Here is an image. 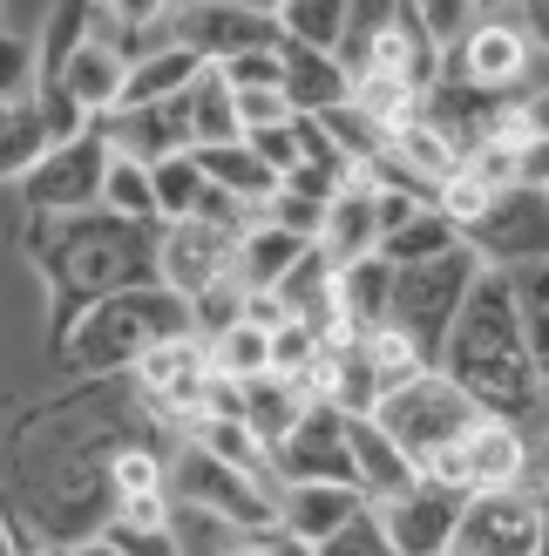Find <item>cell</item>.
Returning a JSON list of instances; mask_svg holds the SVG:
<instances>
[{
    "mask_svg": "<svg viewBox=\"0 0 549 556\" xmlns=\"http://www.w3.org/2000/svg\"><path fill=\"white\" fill-rule=\"evenodd\" d=\"M523 184L549 190V136H529V143H523Z\"/></svg>",
    "mask_w": 549,
    "mask_h": 556,
    "instance_id": "obj_47",
    "label": "cell"
},
{
    "mask_svg": "<svg viewBox=\"0 0 549 556\" xmlns=\"http://www.w3.org/2000/svg\"><path fill=\"white\" fill-rule=\"evenodd\" d=\"M542 530H549V503L536 489H488L469 495L448 556H536Z\"/></svg>",
    "mask_w": 549,
    "mask_h": 556,
    "instance_id": "obj_8",
    "label": "cell"
},
{
    "mask_svg": "<svg viewBox=\"0 0 549 556\" xmlns=\"http://www.w3.org/2000/svg\"><path fill=\"white\" fill-rule=\"evenodd\" d=\"M35 75H41V41H27L0 21V109L35 96Z\"/></svg>",
    "mask_w": 549,
    "mask_h": 556,
    "instance_id": "obj_37",
    "label": "cell"
},
{
    "mask_svg": "<svg viewBox=\"0 0 549 556\" xmlns=\"http://www.w3.org/2000/svg\"><path fill=\"white\" fill-rule=\"evenodd\" d=\"M475 278H482V258L469 252V244H455V252L434 258V265H407V271H394L387 326L427 359V367L442 359L448 332H455V319H461V305H469V292H475Z\"/></svg>",
    "mask_w": 549,
    "mask_h": 556,
    "instance_id": "obj_5",
    "label": "cell"
},
{
    "mask_svg": "<svg viewBox=\"0 0 549 556\" xmlns=\"http://www.w3.org/2000/svg\"><path fill=\"white\" fill-rule=\"evenodd\" d=\"M210 374L225 380V387H244V380H265L271 374V332L258 326H231V332H217L210 340Z\"/></svg>",
    "mask_w": 549,
    "mask_h": 556,
    "instance_id": "obj_32",
    "label": "cell"
},
{
    "mask_svg": "<svg viewBox=\"0 0 549 556\" xmlns=\"http://www.w3.org/2000/svg\"><path fill=\"white\" fill-rule=\"evenodd\" d=\"M536 556H549V530H542V549H536Z\"/></svg>",
    "mask_w": 549,
    "mask_h": 556,
    "instance_id": "obj_55",
    "label": "cell"
},
{
    "mask_svg": "<svg viewBox=\"0 0 549 556\" xmlns=\"http://www.w3.org/2000/svg\"><path fill=\"white\" fill-rule=\"evenodd\" d=\"M279 35L298 48H319V54H340L346 35V0H285L279 8Z\"/></svg>",
    "mask_w": 549,
    "mask_h": 556,
    "instance_id": "obj_33",
    "label": "cell"
},
{
    "mask_svg": "<svg viewBox=\"0 0 549 556\" xmlns=\"http://www.w3.org/2000/svg\"><path fill=\"white\" fill-rule=\"evenodd\" d=\"M102 177H108V136L89 129V136H75V143L48 150L35 170H27L21 204L35 217H89V211H102Z\"/></svg>",
    "mask_w": 549,
    "mask_h": 556,
    "instance_id": "obj_9",
    "label": "cell"
},
{
    "mask_svg": "<svg viewBox=\"0 0 549 556\" xmlns=\"http://www.w3.org/2000/svg\"><path fill=\"white\" fill-rule=\"evenodd\" d=\"M190 332V299H177L170 286H136L89 305L68 332H62V353L75 374H123V367H143L156 346H170Z\"/></svg>",
    "mask_w": 549,
    "mask_h": 556,
    "instance_id": "obj_3",
    "label": "cell"
},
{
    "mask_svg": "<svg viewBox=\"0 0 549 556\" xmlns=\"http://www.w3.org/2000/svg\"><path fill=\"white\" fill-rule=\"evenodd\" d=\"M35 81H62V89L81 102V116L95 123V116H116V109H123V81H129V68H123V54L108 48V41L89 35L62 68H54V75H35Z\"/></svg>",
    "mask_w": 549,
    "mask_h": 556,
    "instance_id": "obj_18",
    "label": "cell"
},
{
    "mask_svg": "<svg viewBox=\"0 0 549 556\" xmlns=\"http://www.w3.org/2000/svg\"><path fill=\"white\" fill-rule=\"evenodd\" d=\"M455 244H461V231L448 225L442 211H414L387 244H380V258H387L394 271H407V265H434V258H448Z\"/></svg>",
    "mask_w": 549,
    "mask_h": 556,
    "instance_id": "obj_30",
    "label": "cell"
},
{
    "mask_svg": "<svg viewBox=\"0 0 549 556\" xmlns=\"http://www.w3.org/2000/svg\"><path fill=\"white\" fill-rule=\"evenodd\" d=\"M265 217H271L279 231H292L298 244H319V231H325V204H312V198H292V190H279Z\"/></svg>",
    "mask_w": 549,
    "mask_h": 556,
    "instance_id": "obj_44",
    "label": "cell"
},
{
    "mask_svg": "<svg viewBox=\"0 0 549 556\" xmlns=\"http://www.w3.org/2000/svg\"><path fill=\"white\" fill-rule=\"evenodd\" d=\"M265 556H319V543H306V536H292V530H271L265 543H258Z\"/></svg>",
    "mask_w": 549,
    "mask_h": 556,
    "instance_id": "obj_48",
    "label": "cell"
},
{
    "mask_svg": "<svg viewBox=\"0 0 549 556\" xmlns=\"http://www.w3.org/2000/svg\"><path fill=\"white\" fill-rule=\"evenodd\" d=\"M319 556H400V549L387 543V530H380V516H373V503H367L340 536H325V543H319Z\"/></svg>",
    "mask_w": 549,
    "mask_h": 556,
    "instance_id": "obj_42",
    "label": "cell"
},
{
    "mask_svg": "<svg viewBox=\"0 0 549 556\" xmlns=\"http://www.w3.org/2000/svg\"><path fill=\"white\" fill-rule=\"evenodd\" d=\"M54 556H116V543H108V536H81L68 549H54Z\"/></svg>",
    "mask_w": 549,
    "mask_h": 556,
    "instance_id": "obj_51",
    "label": "cell"
},
{
    "mask_svg": "<svg viewBox=\"0 0 549 556\" xmlns=\"http://www.w3.org/2000/svg\"><path fill=\"white\" fill-rule=\"evenodd\" d=\"M190 136H197V150H225V143H244L238 129V102H231V81L204 68L190 81Z\"/></svg>",
    "mask_w": 549,
    "mask_h": 556,
    "instance_id": "obj_28",
    "label": "cell"
},
{
    "mask_svg": "<svg viewBox=\"0 0 549 556\" xmlns=\"http://www.w3.org/2000/svg\"><path fill=\"white\" fill-rule=\"evenodd\" d=\"M461 394H469L488 421L523 428L529 414H542V374H536V346L523 326V299H515L509 271H482L461 319L448 332L442 359H434Z\"/></svg>",
    "mask_w": 549,
    "mask_h": 556,
    "instance_id": "obj_1",
    "label": "cell"
},
{
    "mask_svg": "<svg viewBox=\"0 0 549 556\" xmlns=\"http://www.w3.org/2000/svg\"><path fill=\"white\" fill-rule=\"evenodd\" d=\"M319 346H325V332H312L306 319H285L279 332H271V374L279 380H298L312 394V367H319Z\"/></svg>",
    "mask_w": 549,
    "mask_h": 556,
    "instance_id": "obj_36",
    "label": "cell"
},
{
    "mask_svg": "<svg viewBox=\"0 0 549 556\" xmlns=\"http://www.w3.org/2000/svg\"><path fill=\"white\" fill-rule=\"evenodd\" d=\"M231 244L238 238L197 225V217H183V225H156V286H170L177 299L210 292L217 278H231Z\"/></svg>",
    "mask_w": 549,
    "mask_h": 556,
    "instance_id": "obj_15",
    "label": "cell"
},
{
    "mask_svg": "<svg viewBox=\"0 0 549 556\" xmlns=\"http://www.w3.org/2000/svg\"><path fill=\"white\" fill-rule=\"evenodd\" d=\"M197 163H204V177L225 190V198H238L244 211H271V198H279V177L265 170V163L252 156V143H225V150H197Z\"/></svg>",
    "mask_w": 549,
    "mask_h": 556,
    "instance_id": "obj_25",
    "label": "cell"
},
{
    "mask_svg": "<svg viewBox=\"0 0 549 556\" xmlns=\"http://www.w3.org/2000/svg\"><path fill=\"white\" fill-rule=\"evenodd\" d=\"M0 556H21V549H14V536H8V530H0Z\"/></svg>",
    "mask_w": 549,
    "mask_h": 556,
    "instance_id": "obj_52",
    "label": "cell"
},
{
    "mask_svg": "<svg viewBox=\"0 0 549 556\" xmlns=\"http://www.w3.org/2000/svg\"><path fill=\"white\" fill-rule=\"evenodd\" d=\"M515 299H523V326H529L536 374H542V401H549V265L542 271H515Z\"/></svg>",
    "mask_w": 549,
    "mask_h": 556,
    "instance_id": "obj_38",
    "label": "cell"
},
{
    "mask_svg": "<svg viewBox=\"0 0 549 556\" xmlns=\"http://www.w3.org/2000/svg\"><path fill=\"white\" fill-rule=\"evenodd\" d=\"M108 543H116V556H183L170 522H108L102 530Z\"/></svg>",
    "mask_w": 549,
    "mask_h": 556,
    "instance_id": "obj_43",
    "label": "cell"
},
{
    "mask_svg": "<svg viewBox=\"0 0 549 556\" xmlns=\"http://www.w3.org/2000/svg\"><path fill=\"white\" fill-rule=\"evenodd\" d=\"M190 448H204V455H217L225 468H244V476H265V482H271L265 441L244 428L238 414H197V421H190Z\"/></svg>",
    "mask_w": 549,
    "mask_h": 556,
    "instance_id": "obj_27",
    "label": "cell"
},
{
    "mask_svg": "<svg viewBox=\"0 0 549 556\" xmlns=\"http://www.w3.org/2000/svg\"><path fill=\"white\" fill-rule=\"evenodd\" d=\"M306 407H312V394H306L298 380H279V374H265V380H244V387H238V414H244V428L265 441V455L298 428V414H306Z\"/></svg>",
    "mask_w": 549,
    "mask_h": 556,
    "instance_id": "obj_24",
    "label": "cell"
},
{
    "mask_svg": "<svg viewBox=\"0 0 549 556\" xmlns=\"http://www.w3.org/2000/svg\"><path fill=\"white\" fill-rule=\"evenodd\" d=\"M306 252H312V244H298L292 231L271 225V217H258V225L231 244V278H238L244 292H279V286H285V271L306 258Z\"/></svg>",
    "mask_w": 549,
    "mask_h": 556,
    "instance_id": "obj_23",
    "label": "cell"
},
{
    "mask_svg": "<svg viewBox=\"0 0 549 556\" xmlns=\"http://www.w3.org/2000/svg\"><path fill=\"white\" fill-rule=\"evenodd\" d=\"M231 102H238V129H244V136L292 123V109H285V96H279V89H231Z\"/></svg>",
    "mask_w": 549,
    "mask_h": 556,
    "instance_id": "obj_45",
    "label": "cell"
},
{
    "mask_svg": "<svg viewBox=\"0 0 549 556\" xmlns=\"http://www.w3.org/2000/svg\"><path fill=\"white\" fill-rule=\"evenodd\" d=\"M150 190H156V225H183V217H197L204 190H210L197 150H190V156H170V163H156V170H150Z\"/></svg>",
    "mask_w": 549,
    "mask_h": 556,
    "instance_id": "obj_31",
    "label": "cell"
},
{
    "mask_svg": "<svg viewBox=\"0 0 549 556\" xmlns=\"http://www.w3.org/2000/svg\"><path fill=\"white\" fill-rule=\"evenodd\" d=\"M231 89H279V48H258V54H238V62L217 68Z\"/></svg>",
    "mask_w": 549,
    "mask_h": 556,
    "instance_id": "obj_46",
    "label": "cell"
},
{
    "mask_svg": "<svg viewBox=\"0 0 549 556\" xmlns=\"http://www.w3.org/2000/svg\"><path fill=\"white\" fill-rule=\"evenodd\" d=\"M461 244L482 258V271H542L549 265V198L529 184L502 190L496 204H488L469 231H461Z\"/></svg>",
    "mask_w": 549,
    "mask_h": 556,
    "instance_id": "obj_6",
    "label": "cell"
},
{
    "mask_svg": "<svg viewBox=\"0 0 549 556\" xmlns=\"http://www.w3.org/2000/svg\"><path fill=\"white\" fill-rule=\"evenodd\" d=\"M225 556H265V549H258V543H244V549H225Z\"/></svg>",
    "mask_w": 549,
    "mask_h": 556,
    "instance_id": "obj_53",
    "label": "cell"
},
{
    "mask_svg": "<svg viewBox=\"0 0 549 556\" xmlns=\"http://www.w3.org/2000/svg\"><path fill=\"white\" fill-rule=\"evenodd\" d=\"M529 68H536V48H529L523 14H488L482 8L475 27H469V41L455 48V62L442 75L469 81V89H482V96H509L515 102V89L529 81Z\"/></svg>",
    "mask_w": 549,
    "mask_h": 556,
    "instance_id": "obj_10",
    "label": "cell"
},
{
    "mask_svg": "<svg viewBox=\"0 0 549 556\" xmlns=\"http://www.w3.org/2000/svg\"><path fill=\"white\" fill-rule=\"evenodd\" d=\"M177 41L197 54L204 68H225L238 54H258V48H279V8H183L177 14Z\"/></svg>",
    "mask_w": 549,
    "mask_h": 556,
    "instance_id": "obj_14",
    "label": "cell"
},
{
    "mask_svg": "<svg viewBox=\"0 0 549 556\" xmlns=\"http://www.w3.org/2000/svg\"><path fill=\"white\" fill-rule=\"evenodd\" d=\"M461 509H469V495L448 489V482H427V476H421L414 489L387 495V503H373L380 530H387V543H394L400 556H448Z\"/></svg>",
    "mask_w": 549,
    "mask_h": 556,
    "instance_id": "obj_12",
    "label": "cell"
},
{
    "mask_svg": "<svg viewBox=\"0 0 549 556\" xmlns=\"http://www.w3.org/2000/svg\"><path fill=\"white\" fill-rule=\"evenodd\" d=\"M35 109H41V123H48V136H54V150L62 143H75V136H89L95 123L81 116V102L62 89V81H35Z\"/></svg>",
    "mask_w": 549,
    "mask_h": 556,
    "instance_id": "obj_40",
    "label": "cell"
},
{
    "mask_svg": "<svg viewBox=\"0 0 549 556\" xmlns=\"http://www.w3.org/2000/svg\"><path fill=\"white\" fill-rule=\"evenodd\" d=\"M238 319H244V286H238V278H217L210 292L190 299V332H197L204 346L217 340V332H231Z\"/></svg>",
    "mask_w": 549,
    "mask_h": 556,
    "instance_id": "obj_39",
    "label": "cell"
},
{
    "mask_svg": "<svg viewBox=\"0 0 549 556\" xmlns=\"http://www.w3.org/2000/svg\"><path fill=\"white\" fill-rule=\"evenodd\" d=\"M170 495H183V503H197L210 516L238 522V530H279V482L265 476H244V468H225L217 455L204 448H183L177 468H170Z\"/></svg>",
    "mask_w": 549,
    "mask_h": 556,
    "instance_id": "obj_7",
    "label": "cell"
},
{
    "mask_svg": "<svg viewBox=\"0 0 549 556\" xmlns=\"http://www.w3.org/2000/svg\"><path fill=\"white\" fill-rule=\"evenodd\" d=\"M244 143H252V156H258V163H265V170L279 177V184L298 170V163H306V136H298V116H292V123H279V129L244 136Z\"/></svg>",
    "mask_w": 549,
    "mask_h": 556,
    "instance_id": "obj_41",
    "label": "cell"
},
{
    "mask_svg": "<svg viewBox=\"0 0 549 556\" xmlns=\"http://www.w3.org/2000/svg\"><path fill=\"white\" fill-rule=\"evenodd\" d=\"M136 374H143V387L156 394V407L190 414V421H197V414H204V394H210V346L197 340V332H183V340L156 346Z\"/></svg>",
    "mask_w": 549,
    "mask_h": 556,
    "instance_id": "obj_17",
    "label": "cell"
},
{
    "mask_svg": "<svg viewBox=\"0 0 549 556\" xmlns=\"http://www.w3.org/2000/svg\"><path fill=\"white\" fill-rule=\"evenodd\" d=\"M319 252L333 271L360 265L380 252V217H373V184H346L333 204H325V231H319Z\"/></svg>",
    "mask_w": 549,
    "mask_h": 556,
    "instance_id": "obj_21",
    "label": "cell"
},
{
    "mask_svg": "<svg viewBox=\"0 0 549 556\" xmlns=\"http://www.w3.org/2000/svg\"><path fill=\"white\" fill-rule=\"evenodd\" d=\"M271 468H279V482H340V489H360L353 476V441H346V414L333 401H312L298 414V428L271 448Z\"/></svg>",
    "mask_w": 549,
    "mask_h": 556,
    "instance_id": "obj_11",
    "label": "cell"
},
{
    "mask_svg": "<svg viewBox=\"0 0 549 556\" xmlns=\"http://www.w3.org/2000/svg\"><path fill=\"white\" fill-rule=\"evenodd\" d=\"M536 462H542V482H549V441H542V455H536Z\"/></svg>",
    "mask_w": 549,
    "mask_h": 556,
    "instance_id": "obj_54",
    "label": "cell"
},
{
    "mask_svg": "<svg viewBox=\"0 0 549 556\" xmlns=\"http://www.w3.org/2000/svg\"><path fill=\"white\" fill-rule=\"evenodd\" d=\"M197 75H204V62H197L190 48H163V54H150V62H136V68H129V81H123V109L170 102V96H183Z\"/></svg>",
    "mask_w": 549,
    "mask_h": 556,
    "instance_id": "obj_29",
    "label": "cell"
},
{
    "mask_svg": "<svg viewBox=\"0 0 549 556\" xmlns=\"http://www.w3.org/2000/svg\"><path fill=\"white\" fill-rule=\"evenodd\" d=\"M279 96L292 116H333L340 102H353V75L333 62V54H319V48H298V41H279Z\"/></svg>",
    "mask_w": 549,
    "mask_h": 556,
    "instance_id": "obj_16",
    "label": "cell"
},
{
    "mask_svg": "<svg viewBox=\"0 0 549 556\" xmlns=\"http://www.w3.org/2000/svg\"><path fill=\"white\" fill-rule=\"evenodd\" d=\"M542 198H549V190H542Z\"/></svg>",
    "mask_w": 549,
    "mask_h": 556,
    "instance_id": "obj_56",
    "label": "cell"
},
{
    "mask_svg": "<svg viewBox=\"0 0 549 556\" xmlns=\"http://www.w3.org/2000/svg\"><path fill=\"white\" fill-rule=\"evenodd\" d=\"M346 441H353V476H360V495H367V503H387V495H400V489H414V482H421V468L407 462L387 434H380L373 414L346 421Z\"/></svg>",
    "mask_w": 549,
    "mask_h": 556,
    "instance_id": "obj_22",
    "label": "cell"
},
{
    "mask_svg": "<svg viewBox=\"0 0 549 556\" xmlns=\"http://www.w3.org/2000/svg\"><path fill=\"white\" fill-rule=\"evenodd\" d=\"M523 428H509V421H475V434L461 441L455 455H442L427 468V482H448L461 495H488V489H523Z\"/></svg>",
    "mask_w": 549,
    "mask_h": 556,
    "instance_id": "obj_13",
    "label": "cell"
},
{
    "mask_svg": "<svg viewBox=\"0 0 549 556\" xmlns=\"http://www.w3.org/2000/svg\"><path fill=\"white\" fill-rule=\"evenodd\" d=\"M360 509H367V495L340 489V482H292V489H279V530L306 536V543L340 536Z\"/></svg>",
    "mask_w": 549,
    "mask_h": 556,
    "instance_id": "obj_20",
    "label": "cell"
},
{
    "mask_svg": "<svg viewBox=\"0 0 549 556\" xmlns=\"http://www.w3.org/2000/svg\"><path fill=\"white\" fill-rule=\"evenodd\" d=\"M102 211L123 217V225H156V190H150V170L108 150V177H102Z\"/></svg>",
    "mask_w": 549,
    "mask_h": 556,
    "instance_id": "obj_34",
    "label": "cell"
},
{
    "mask_svg": "<svg viewBox=\"0 0 549 556\" xmlns=\"http://www.w3.org/2000/svg\"><path fill=\"white\" fill-rule=\"evenodd\" d=\"M523 27H529V48L549 54V8H523Z\"/></svg>",
    "mask_w": 549,
    "mask_h": 556,
    "instance_id": "obj_50",
    "label": "cell"
},
{
    "mask_svg": "<svg viewBox=\"0 0 549 556\" xmlns=\"http://www.w3.org/2000/svg\"><path fill=\"white\" fill-rule=\"evenodd\" d=\"M373 421H380V434H387L394 448L427 476V468L442 462V455H455L461 441L475 434V421H488V414L461 394L442 367H427V374H414L407 387H394V394L373 407Z\"/></svg>",
    "mask_w": 549,
    "mask_h": 556,
    "instance_id": "obj_4",
    "label": "cell"
},
{
    "mask_svg": "<svg viewBox=\"0 0 549 556\" xmlns=\"http://www.w3.org/2000/svg\"><path fill=\"white\" fill-rule=\"evenodd\" d=\"M523 129H529V136H549V89H536V96L523 102Z\"/></svg>",
    "mask_w": 549,
    "mask_h": 556,
    "instance_id": "obj_49",
    "label": "cell"
},
{
    "mask_svg": "<svg viewBox=\"0 0 549 556\" xmlns=\"http://www.w3.org/2000/svg\"><path fill=\"white\" fill-rule=\"evenodd\" d=\"M387 305H394V265L387 258H360L333 271V313H340V332L353 340H373V332H387Z\"/></svg>",
    "mask_w": 549,
    "mask_h": 556,
    "instance_id": "obj_19",
    "label": "cell"
},
{
    "mask_svg": "<svg viewBox=\"0 0 549 556\" xmlns=\"http://www.w3.org/2000/svg\"><path fill=\"white\" fill-rule=\"evenodd\" d=\"M35 265L54 286V340L89 313V305L156 286V225H123L108 211L89 217H35L27 225Z\"/></svg>",
    "mask_w": 549,
    "mask_h": 556,
    "instance_id": "obj_2",
    "label": "cell"
},
{
    "mask_svg": "<svg viewBox=\"0 0 549 556\" xmlns=\"http://www.w3.org/2000/svg\"><path fill=\"white\" fill-rule=\"evenodd\" d=\"M48 150H54V136H48V123H41L35 96L0 109V184H27V170H35Z\"/></svg>",
    "mask_w": 549,
    "mask_h": 556,
    "instance_id": "obj_26",
    "label": "cell"
},
{
    "mask_svg": "<svg viewBox=\"0 0 549 556\" xmlns=\"http://www.w3.org/2000/svg\"><path fill=\"white\" fill-rule=\"evenodd\" d=\"M150 495H170V476L150 448H116L108 455V503L129 509V503H150Z\"/></svg>",
    "mask_w": 549,
    "mask_h": 556,
    "instance_id": "obj_35",
    "label": "cell"
}]
</instances>
